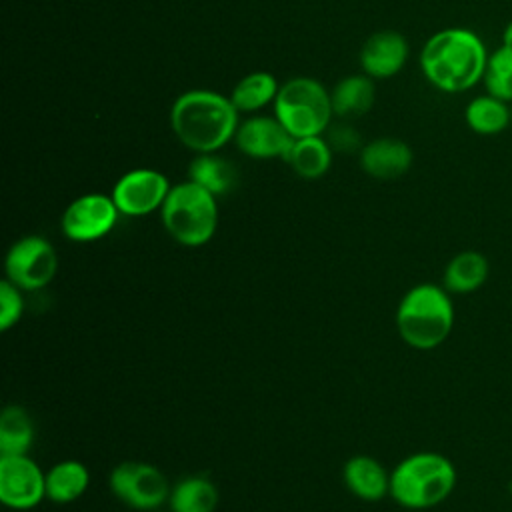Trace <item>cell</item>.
<instances>
[{"mask_svg": "<svg viewBox=\"0 0 512 512\" xmlns=\"http://www.w3.org/2000/svg\"><path fill=\"white\" fill-rule=\"evenodd\" d=\"M488 52L482 38L470 28H444L432 34L420 50V68L426 80L448 94L466 92L484 78Z\"/></svg>", "mask_w": 512, "mask_h": 512, "instance_id": "1", "label": "cell"}, {"mask_svg": "<svg viewBox=\"0 0 512 512\" xmlns=\"http://www.w3.org/2000/svg\"><path fill=\"white\" fill-rule=\"evenodd\" d=\"M238 110L230 96L214 90L182 92L170 108V128L178 142L196 152H218L238 130Z\"/></svg>", "mask_w": 512, "mask_h": 512, "instance_id": "2", "label": "cell"}, {"mask_svg": "<svg viewBox=\"0 0 512 512\" xmlns=\"http://www.w3.org/2000/svg\"><path fill=\"white\" fill-rule=\"evenodd\" d=\"M400 338L416 350H434L454 328V304L444 286L418 284L410 288L396 310Z\"/></svg>", "mask_w": 512, "mask_h": 512, "instance_id": "3", "label": "cell"}, {"mask_svg": "<svg viewBox=\"0 0 512 512\" xmlns=\"http://www.w3.org/2000/svg\"><path fill=\"white\" fill-rule=\"evenodd\" d=\"M456 486V468L440 452L406 456L390 472V496L408 510H428L442 504Z\"/></svg>", "mask_w": 512, "mask_h": 512, "instance_id": "4", "label": "cell"}, {"mask_svg": "<svg viewBox=\"0 0 512 512\" xmlns=\"http://www.w3.org/2000/svg\"><path fill=\"white\" fill-rule=\"evenodd\" d=\"M160 218L170 234L182 246L196 248L206 244L218 226V202L212 192L192 180L170 188Z\"/></svg>", "mask_w": 512, "mask_h": 512, "instance_id": "5", "label": "cell"}, {"mask_svg": "<svg viewBox=\"0 0 512 512\" xmlns=\"http://www.w3.org/2000/svg\"><path fill=\"white\" fill-rule=\"evenodd\" d=\"M272 108L292 138L322 136L334 116L330 92L308 76H296L280 84Z\"/></svg>", "mask_w": 512, "mask_h": 512, "instance_id": "6", "label": "cell"}, {"mask_svg": "<svg viewBox=\"0 0 512 512\" xmlns=\"http://www.w3.org/2000/svg\"><path fill=\"white\" fill-rule=\"evenodd\" d=\"M112 494L128 508L156 512L170 496V484L160 468L148 462H122L108 478Z\"/></svg>", "mask_w": 512, "mask_h": 512, "instance_id": "7", "label": "cell"}, {"mask_svg": "<svg viewBox=\"0 0 512 512\" xmlns=\"http://www.w3.org/2000/svg\"><path fill=\"white\" fill-rule=\"evenodd\" d=\"M58 270L54 246L42 236H24L16 240L4 258L6 280L26 292L46 288Z\"/></svg>", "mask_w": 512, "mask_h": 512, "instance_id": "8", "label": "cell"}, {"mask_svg": "<svg viewBox=\"0 0 512 512\" xmlns=\"http://www.w3.org/2000/svg\"><path fill=\"white\" fill-rule=\"evenodd\" d=\"M120 218L110 194L88 192L74 198L60 220L62 232L72 242H94L112 232Z\"/></svg>", "mask_w": 512, "mask_h": 512, "instance_id": "9", "label": "cell"}, {"mask_svg": "<svg viewBox=\"0 0 512 512\" xmlns=\"http://www.w3.org/2000/svg\"><path fill=\"white\" fill-rule=\"evenodd\" d=\"M170 188L162 172L154 168H134L116 180L110 196L122 216L138 218L160 210Z\"/></svg>", "mask_w": 512, "mask_h": 512, "instance_id": "10", "label": "cell"}, {"mask_svg": "<svg viewBox=\"0 0 512 512\" xmlns=\"http://www.w3.org/2000/svg\"><path fill=\"white\" fill-rule=\"evenodd\" d=\"M46 498V472L28 456H0V500L12 510H30Z\"/></svg>", "mask_w": 512, "mask_h": 512, "instance_id": "11", "label": "cell"}, {"mask_svg": "<svg viewBox=\"0 0 512 512\" xmlns=\"http://www.w3.org/2000/svg\"><path fill=\"white\" fill-rule=\"evenodd\" d=\"M294 138L276 116H250L238 124L234 134L236 148L256 160H284Z\"/></svg>", "mask_w": 512, "mask_h": 512, "instance_id": "12", "label": "cell"}, {"mask_svg": "<svg viewBox=\"0 0 512 512\" xmlns=\"http://www.w3.org/2000/svg\"><path fill=\"white\" fill-rule=\"evenodd\" d=\"M410 54L408 40L396 30H380L366 38L360 48V66L372 80H386L396 76Z\"/></svg>", "mask_w": 512, "mask_h": 512, "instance_id": "13", "label": "cell"}, {"mask_svg": "<svg viewBox=\"0 0 512 512\" xmlns=\"http://www.w3.org/2000/svg\"><path fill=\"white\" fill-rule=\"evenodd\" d=\"M412 148L398 138H376L362 146L360 168L376 180H396L412 166Z\"/></svg>", "mask_w": 512, "mask_h": 512, "instance_id": "14", "label": "cell"}, {"mask_svg": "<svg viewBox=\"0 0 512 512\" xmlns=\"http://www.w3.org/2000/svg\"><path fill=\"white\" fill-rule=\"evenodd\" d=\"M342 478L346 488L360 500L376 502L390 494V472L372 456L358 454L346 460Z\"/></svg>", "mask_w": 512, "mask_h": 512, "instance_id": "15", "label": "cell"}, {"mask_svg": "<svg viewBox=\"0 0 512 512\" xmlns=\"http://www.w3.org/2000/svg\"><path fill=\"white\" fill-rule=\"evenodd\" d=\"M490 274L488 258L478 250H462L454 254L442 274V286L450 294H470L482 288Z\"/></svg>", "mask_w": 512, "mask_h": 512, "instance_id": "16", "label": "cell"}, {"mask_svg": "<svg viewBox=\"0 0 512 512\" xmlns=\"http://www.w3.org/2000/svg\"><path fill=\"white\" fill-rule=\"evenodd\" d=\"M332 148L324 136L294 138L284 162L304 180L322 178L332 164Z\"/></svg>", "mask_w": 512, "mask_h": 512, "instance_id": "17", "label": "cell"}, {"mask_svg": "<svg viewBox=\"0 0 512 512\" xmlns=\"http://www.w3.org/2000/svg\"><path fill=\"white\" fill-rule=\"evenodd\" d=\"M374 96H376V88L370 76H366L364 72L344 76L330 92L334 116H340V118L362 116L372 108Z\"/></svg>", "mask_w": 512, "mask_h": 512, "instance_id": "18", "label": "cell"}, {"mask_svg": "<svg viewBox=\"0 0 512 512\" xmlns=\"http://www.w3.org/2000/svg\"><path fill=\"white\" fill-rule=\"evenodd\" d=\"M464 122L474 134L496 136L512 124V108L492 94L476 96L464 108Z\"/></svg>", "mask_w": 512, "mask_h": 512, "instance_id": "19", "label": "cell"}, {"mask_svg": "<svg viewBox=\"0 0 512 512\" xmlns=\"http://www.w3.org/2000/svg\"><path fill=\"white\" fill-rule=\"evenodd\" d=\"M188 180L196 182L218 198L236 186L238 172L230 160L222 158L218 152H208L194 156L188 166Z\"/></svg>", "mask_w": 512, "mask_h": 512, "instance_id": "20", "label": "cell"}, {"mask_svg": "<svg viewBox=\"0 0 512 512\" xmlns=\"http://www.w3.org/2000/svg\"><path fill=\"white\" fill-rule=\"evenodd\" d=\"M218 488L208 476H186L170 488V512H214Z\"/></svg>", "mask_w": 512, "mask_h": 512, "instance_id": "21", "label": "cell"}, {"mask_svg": "<svg viewBox=\"0 0 512 512\" xmlns=\"http://www.w3.org/2000/svg\"><path fill=\"white\" fill-rule=\"evenodd\" d=\"M90 484L88 468L78 460H62L46 472V498L56 504L78 500Z\"/></svg>", "mask_w": 512, "mask_h": 512, "instance_id": "22", "label": "cell"}, {"mask_svg": "<svg viewBox=\"0 0 512 512\" xmlns=\"http://www.w3.org/2000/svg\"><path fill=\"white\" fill-rule=\"evenodd\" d=\"M278 90H280V84L274 74L266 70H256L242 76L234 84L230 92V100L238 112H258L268 104H274Z\"/></svg>", "mask_w": 512, "mask_h": 512, "instance_id": "23", "label": "cell"}, {"mask_svg": "<svg viewBox=\"0 0 512 512\" xmlns=\"http://www.w3.org/2000/svg\"><path fill=\"white\" fill-rule=\"evenodd\" d=\"M34 440V424L26 408L6 406L0 414V456L28 454Z\"/></svg>", "mask_w": 512, "mask_h": 512, "instance_id": "24", "label": "cell"}, {"mask_svg": "<svg viewBox=\"0 0 512 512\" xmlns=\"http://www.w3.org/2000/svg\"><path fill=\"white\" fill-rule=\"evenodd\" d=\"M482 82L488 94L504 102H512V48L510 46L502 44L492 54H488Z\"/></svg>", "mask_w": 512, "mask_h": 512, "instance_id": "25", "label": "cell"}, {"mask_svg": "<svg viewBox=\"0 0 512 512\" xmlns=\"http://www.w3.org/2000/svg\"><path fill=\"white\" fill-rule=\"evenodd\" d=\"M22 314H24L22 290L4 278L0 282V330L6 332L12 326H16Z\"/></svg>", "mask_w": 512, "mask_h": 512, "instance_id": "26", "label": "cell"}, {"mask_svg": "<svg viewBox=\"0 0 512 512\" xmlns=\"http://www.w3.org/2000/svg\"><path fill=\"white\" fill-rule=\"evenodd\" d=\"M326 132H328L326 142L330 144L332 150L354 152V150H362L364 146L360 140V134L348 124H330Z\"/></svg>", "mask_w": 512, "mask_h": 512, "instance_id": "27", "label": "cell"}, {"mask_svg": "<svg viewBox=\"0 0 512 512\" xmlns=\"http://www.w3.org/2000/svg\"><path fill=\"white\" fill-rule=\"evenodd\" d=\"M502 44L512 48V20H510V22L504 26V30H502Z\"/></svg>", "mask_w": 512, "mask_h": 512, "instance_id": "28", "label": "cell"}]
</instances>
